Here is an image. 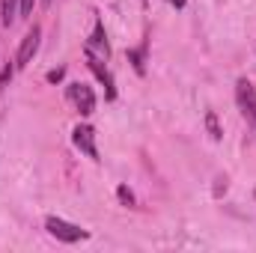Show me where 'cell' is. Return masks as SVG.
Wrapping results in <instances>:
<instances>
[{"label": "cell", "mask_w": 256, "mask_h": 253, "mask_svg": "<svg viewBox=\"0 0 256 253\" xmlns=\"http://www.w3.org/2000/svg\"><path fill=\"white\" fill-rule=\"evenodd\" d=\"M39 36H42V30H39V27H33V30L24 36V42H21V48H18V60H15L18 68H24V66L33 60V54L39 51Z\"/></svg>", "instance_id": "obj_5"}, {"label": "cell", "mask_w": 256, "mask_h": 253, "mask_svg": "<svg viewBox=\"0 0 256 253\" xmlns=\"http://www.w3.org/2000/svg\"><path fill=\"white\" fill-rule=\"evenodd\" d=\"M86 60H90V68L96 72V78L108 86V98H114L116 96V90H114V78H110V72L102 66V57H96V54H86Z\"/></svg>", "instance_id": "obj_6"}, {"label": "cell", "mask_w": 256, "mask_h": 253, "mask_svg": "<svg viewBox=\"0 0 256 253\" xmlns=\"http://www.w3.org/2000/svg\"><path fill=\"white\" fill-rule=\"evenodd\" d=\"M15 3H18V0H3V3H0V9H3V18H0V21H3L6 27L15 21Z\"/></svg>", "instance_id": "obj_9"}, {"label": "cell", "mask_w": 256, "mask_h": 253, "mask_svg": "<svg viewBox=\"0 0 256 253\" xmlns=\"http://www.w3.org/2000/svg\"><path fill=\"white\" fill-rule=\"evenodd\" d=\"M68 98L74 102V108H78L84 116H90V114L96 110V96H92V90H90L86 84H72V86H68Z\"/></svg>", "instance_id": "obj_2"}, {"label": "cell", "mask_w": 256, "mask_h": 253, "mask_svg": "<svg viewBox=\"0 0 256 253\" xmlns=\"http://www.w3.org/2000/svg\"><path fill=\"white\" fill-rule=\"evenodd\" d=\"M33 3H36V0H21V15H24V18L33 12Z\"/></svg>", "instance_id": "obj_13"}, {"label": "cell", "mask_w": 256, "mask_h": 253, "mask_svg": "<svg viewBox=\"0 0 256 253\" xmlns=\"http://www.w3.org/2000/svg\"><path fill=\"white\" fill-rule=\"evenodd\" d=\"M170 3H173V6H185V0H170Z\"/></svg>", "instance_id": "obj_15"}, {"label": "cell", "mask_w": 256, "mask_h": 253, "mask_svg": "<svg viewBox=\"0 0 256 253\" xmlns=\"http://www.w3.org/2000/svg\"><path fill=\"white\" fill-rule=\"evenodd\" d=\"M45 230H48L54 238L66 242V244H74V242H84V238H86V230H80V226H74V224H68V220H60V218H48V220H45Z\"/></svg>", "instance_id": "obj_1"}, {"label": "cell", "mask_w": 256, "mask_h": 253, "mask_svg": "<svg viewBox=\"0 0 256 253\" xmlns=\"http://www.w3.org/2000/svg\"><path fill=\"white\" fill-rule=\"evenodd\" d=\"M63 74H66V68H54V72H48V80L57 84V80H63Z\"/></svg>", "instance_id": "obj_12"}, {"label": "cell", "mask_w": 256, "mask_h": 253, "mask_svg": "<svg viewBox=\"0 0 256 253\" xmlns=\"http://www.w3.org/2000/svg\"><path fill=\"white\" fill-rule=\"evenodd\" d=\"M86 54H96V57H102V60H108V57H110V48H108V39H104V30H102V24L96 27L92 39L86 42Z\"/></svg>", "instance_id": "obj_7"}, {"label": "cell", "mask_w": 256, "mask_h": 253, "mask_svg": "<svg viewBox=\"0 0 256 253\" xmlns=\"http://www.w3.org/2000/svg\"><path fill=\"white\" fill-rule=\"evenodd\" d=\"M45 3H51V0H45Z\"/></svg>", "instance_id": "obj_16"}, {"label": "cell", "mask_w": 256, "mask_h": 253, "mask_svg": "<svg viewBox=\"0 0 256 253\" xmlns=\"http://www.w3.org/2000/svg\"><path fill=\"white\" fill-rule=\"evenodd\" d=\"M12 74H15V66H6V68H3V72H0V92H3V90H6V84H9V80H12Z\"/></svg>", "instance_id": "obj_11"}, {"label": "cell", "mask_w": 256, "mask_h": 253, "mask_svg": "<svg viewBox=\"0 0 256 253\" xmlns=\"http://www.w3.org/2000/svg\"><path fill=\"white\" fill-rule=\"evenodd\" d=\"M206 128H208L212 140H220V137H224V131H220V122H218L214 110H206Z\"/></svg>", "instance_id": "obj_8"}, {"label": "cell", "mask_w": 256, "mask_h": 253, "mask_svg": "<svg viewBox=\"0 0 256 253\" xmlns=\"http://www.w3.org/2000/svg\"><path fill=\"white\" fill-rule=\"evenodd\" d=\"M74 146L86 155V158H92V161H98V149H96V131L90 126H78L74 128Z\"/></svg>", "instance_id": "obj_4"}, {"label": "cell", "mask_w": 256, "mask_h": 253, "mask_svg": "<svg viewBox=\"0 0 256 253\" xmlns=\"http://www.w3.org/2000/svg\"><path fill=\"white\" fill-rule=\"evenodd\" d=\"M128 57H131V60H134V68H137V72H140V74H143V63H140V54H137V51H131V54H128Z\"/></svg>", "instance_id": "obj_14"}, {"label": "cell", "mask_w": 256, "mask_h": 253, "mask_svg": "<svg viewBox=\"0 0 256 253\" xmlns=\"http://www.w3.org/2000/svg\"><path fill=\"white\" fill-rule=\"evenodd\" d=\"M236 92H238V104H242L244 116L250 120V126H256V90H254V84L242 78L236 84Z\"/></svg>", "instance_id": "obj_3"}, {"label": "cell", "mask_w": 256, "mask_h": 253, "mask_svg": "<svg viewBox=\"0 0 256 253\" xmlns=\"http://www.w3.org/2000/svg\"><path fill=\"white\" fill-rule=\"evenodd\" d=\"M116 196H120V202H122V206H134V194H131L126 185H120V188H116Z\"/></svg>", "instance_id": "obj_10"}]
</instances>
